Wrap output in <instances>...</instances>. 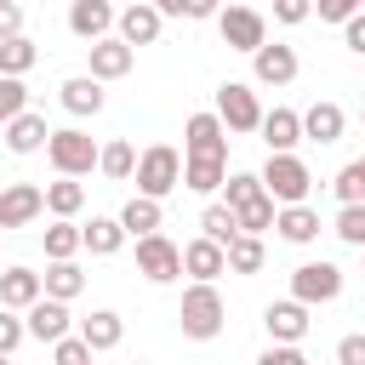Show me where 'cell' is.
<instances>
[{
	"label": "cell",
	"instance_id": "1",
	"mask_svg": "<svg viewBox=\"0 0 365 365\" xmlns=\"http://www.w3.org/2000/svg\"><path fill=\"white\" fill-rule=\"evenodd\" d=\"M262 177V194L285 211V205H308V188H314V177H308V165L297 160V154H268V165L257 171Z\"/></svg>",
	"mask_w": 365,
	"mask_h": 365
},
{
	"label": "cell",
	"instance_id": "2",
	"mask_svg": "<svg viewBox=\"0 0 365 365\" xmlns=\"http://www.w3.org/2000/svg\"><path fill=\"white\" fill-rule=\"evenodd\" d=\"M171 188H182V154L171 143H154L137 154V194L143 200H165Z\"/></svg>",
	"mask_w": 365,
	"mask_h": 365
},
{
	"label": "cell",
	"instance_id": "3",
	"mask_svg": "<svg viewBox=\"0 0 365 365\" xmlns=\"http://www.w3.org/2000/svg\"><path fill=\"white\" fill-rule=\"evenodd\" d=\"M222 319H228V308H222L217 285H188V291H182V308H177V325H182V336H194V342H211V336L222 331Z\"/></svg>",
	"mask_w": 365,
	"mask_h": 365
},
{
	"label": "cell",
	"instance_id": "4",
	"mask_svg": "<svg viewBox=\"0 0 365 365\" xmlns=\"http://www.w3.org/2000/svg\"><path fill=\"white\" fill-rule=\"evenodd\" d=\"M46 160L57 165V177H86V171H97V160H103V148L80 131V125H63V131H51V143H46Z\"/></svg>",
	"mask_w": 365,
	"mask_h": 365
},
{
	"label": "cell",
	"instance_id": "5",
	"mask_svg": "<svg viewBox=\"0 0 365 365\" xmlns=\"http://www.w3.org/2000/svg\"><path fill=\"white\" fill-rule=\"evenodd\" d=\"M217 120L222 131H262V103L245 80H222L217 86Z\"/></svg>",
	"mask_w": 365,
	"mask_h": 365
},
{
	"label": "cell",
	"instance_id": "6",
	"mask_svg": "<svg viewBox=\"0 0 365 365\" xmlns=\"http://www.w3.org/2000/svg\"><path fill=\"white\" fill-rule=\"evenodd\" d=\"M342 297V268L336 262H302L297 274H291V302H302V308H314V302H336Z\"/></svg>",
	"mask_w": 365,
	"mask_h": 365
},
{
	"label": "cell",
	"instance_id": "7",
	"mask_svg": "<svg viewBox=\"0 0 365 365\" xmlns=\"http://www.w3.org/2000/svg\"><path fill=\"white\" fill-rule=\"evenodd\" d=\"M217 29H222V40L234 46V51H262L268 46V17L257 11V6H228V11H217Z\"/></svg>",
	"mask_w": 365,
	"mask_h": 365
},
{
	"label": "cell",
	"instance_id": "8",
	"mask_svg": "<svg viewBox=\"0 0 365 365\" xmlns=\"http://www.w3.org/2000/svg\"><path fill=\"white\" fill-rule=\"evenodd\" d=\"M182 160H228V131L217 114H188L182 125Z\"/></svg>",
	"mask_w": 365,
	"mask_h": 365
},
{
	"label": "cell",
	"instance_id": "9",
	"mask_svg": "<svg viewBox=\"0 0 365 365\" xmlns=\"http://www.w3.org/2000/svg\"><path fill=\"white\" fill-rule=\"evenodd\" d=\"M137 274L154 279V285H171V279L182 274V251H177L165 234H148V240H137Z\"/></svg>",
	"mask_w": 365,
	"mask_h": 365
},
{
	"label": "cell",
	"instance_id": "10",
	"mask_svg": "<svg viewBox=\"0 0 365 365\" xmlns=\"http://www.w3.org/2000/svg\"><path fill=\"white\" fill-rule=\"evenodd\" d=\"M46 211V188L34 182H6L0 188V228H29Z\"/></svg>",
	"mask_w": 365,
	"mask_h": 365
},
{
	"label": "cell",
	"instance_id": "11",
	"mask_svg": "<svg viewBox=\"0 0 365 365\" xmlns=\"http://www.w3.org/2000/svg\"><path fill=\"white\" fill-rule=\"evenodd\" d=\"M120 23V11L108 6V0H74L68 6V29L86 40V46H97V40H108V29Z\"/></svg>",
	"mask_w": 365,
	"mask_h": 365
},
{
	"label": "cell",
	"instance_id": "12",
	"mask_svg": "<svg viewBox=\"0 0 365 365\" xmlns=\"http://www.w3.org/2000/svg\"><path fill=\"white\" fill-rule=\"evenodd\" d=\"M86 57H91V80H97V86H103V80H125V74H131V63H137V51H131L120 34H108V40L86 46Z\"/></svg>",
	"mask_w": 365,
	"mask_h": 365
},
{
	"label": "cell",
	"instance_id": "13",
	"mask_svg": "<svg viewBox=\"0 0 365 365\" xmlns=\"http://www.w3.org/2000/svg\"><path fill=\"white\" fill-rule=\"evenodd\" d=\"M262 325H268V336H274L279 348H297V342L308 336V308L291 302V297H285V302H268V308H262Z\"/></svg>",
	"mask_w": 365,
	"mask_h": 365
},
{
	"label": "cell",
	"instance_id": "14",
	"mask_svg": "<svg viewBox=\"0 0 365 365\" xmlns=\"http://www.w3.org/2000/svg\"><path fill=\"white\" fill-rule=\"evenodd\" d=\"M114 29H120V40H125V46L137 51V46H154V40H160L165 17H160V6L137 0V6H125V11H120V23H114Z\"/></svg>",
	"mask_w": 365,
	"mask_h": 365
},
{
	"label": "cell",
	"instance_id": "15",
	"mask_svg": "<svg viewBox=\"0 0 365 365\" xmlns=\"http://www.w3.org/2000/svg\"><path fill=\"white\" fill-rule=\"evenodd\" d=\"M182 274H194V285H211L217 274H228V251L211 240H188L182 245Z\"/></svg>",
	"mask_w": 365,
	"mask_h": 365
},
{
	"label": "cell",
	"instance_id": "16",
	"mask_svg": "<svg viewBox=\"0 0 365 365\" xmlns=\"http://www.w3.org/2000/svg\"><path fill=\"white\" fill-rule=\"evenodd\" d=\"M23 325H29V336H34V342H51V348H57V342L68 336V302L40 297V302L29 308V319H23Z\"/></svg>",
	"mask_w": 365,
	"mask_h": 365
},
{
	"label": "cell",
	"instance_id": "17",
	"mask_svg": "<svg viewBox=\"0 0 365 365\" xmlns=\"http://www.w3.org/2000/svg\"><path fill=\"white\" fill-rule=\"evenodd\" d=\"M91 354H108V348H120V336H125V325H120V314L114 308H97V314H86L80 319V331H74Z\"/></svg>",
	"mask_w": 365,
	"mask_h": 365
},
{
	"label": "cell",
	"instance_id": "18",
	"mask_svg": "<svg viewBox=\"0 0 365 365\" xmlns=\"http://www.w3.org/2000/svg\"><path fill=\"white\" fill-rule=\"evenodd\" d=\"M251 68H257L262 86H291V80H297V51L274 40V46H262V51L251 57Z\"/></svg>",
	"mask_w": 365,
	"mask_h": 365
},
{
	"label": "cell",
	"instance_id": "19",
	"mask_svg": "<svg viewBox=\"0 0 365 365\" xmlns=\"http://www.w3.org/2000/svg\"><path fill=\"white\" fill-rule=\"evenodd\" d=\"M262 143H268V154H291V148L302 143V114H297V108L262 114Z\"/></svg>",
	"mask_w": 365,
	"mask_h": 365
},
{
	"label": "cell",
	"instance_id": "20",
	"mask_svg": "<svg viewBox=\"0 0 365 365\" xmlns=\"http://www.w3.org/2000/svg\"><path fill=\"white\" fill-rule=\"evenodd\" d=\"M40 297H46V285H40L34 268H6L0 274V308H34Z\"/></svg>",
	"mask_w": 365,
	"mask_h": 365
},
{
	"label": "cell",
	"instance_id": "21",
	"mask_svg": "<svg viewBox=\"0 0 365 365\" xmlns=\"http://www.w3.org/2000/svg\"><path fill=\"white\" fill-rule=\"evenodd\" d=\"M57 91H63V108H68L74 120H86V114H103V86H97L91 74H74V80H63Z\"/></svg>",
	"mask_w": 365,
	"mask_h": 365
},
{
	"label": "cell",
	"instance_id": "22",
	"mask_svg": "<svg viewBox=\"0 0 365 365\" xmlns=\"http://www.w3.org/2000/svg\"><path fill=\"white\" fill-rule=\"evenodd\" d=\"M46 143H51V131H46V114H34V108L6 125V148H11V154H34V148H46Z\"/></svg>",
	"mask_w": 365,
	"mask_h": 365
},
{
	"label": "cell",
	"instance_id": "23",
	"mask_svg": "<svg viewBox=\"0 0 365 365\" xmlns=\"http://www.w3.org/2000/svg\"><path fill=\"white\" fill-rule=\"evenodd\" d=\"M274 228H279V240H291V245H314V240H319V211H314V205H285V211L274 217Z\"/></svg>",
	"mask_w": 365,
	"mask_h": 365
},
{
	"label": "cell",
	"instance_id": "24",
	"mask_svg": "<svg viewBox=\"0 0 365 365\" xmlns=\"http://www.w3.org/2000/svg\"><path fill=\"white\" fill-rule=\"evenodd\" d=\"M342 125H348V114H342L336 103H314V108L302 114V137H308V143H336Z\"/></svg>",
	"mask_w": 365,
	"mask_h": 365
},
{
	"label": "cell",
	"instance_id": "25",
	"mask_svg": "<svg viewBox=\"0 0 365 365\" xmlns=\"http://www.w3.org/2000/svg\"><path fill=\"white\" fill-rule=\"evenodd\" d=\"M120 228H125V240H148V234H160V200L131 194L125 211H120Z\"/></svg>",
	"mask_w": 365,
	"mask_h": 365
},
{
	"label": "cell",
	"instance_id": "26",
	"mask_svg": "<svg viewBox=\"0 0 365 365\" xmlns=\"http://www.w3.org/2000/svg\"><path fill=\"white\" fill-rule=\"evenodd\" d=\"M80 205H86V188H80L74 177H57V182H46V211H51L57 222H74V217H80Z\"/></svg>",
	"mask_w": 365,
	"mask_h": 365
},
{
	"label": "cell",
	"instance_id": "27",
	"mask_svg": "<svg viewBox=\"0 0 365 365\" xmlns=\"http://www.w3.org/2000/svg\"><path fill=\"white\" fill-rule=\"evenodd\" d=\"M80 240H86L91 257H114V251L125 245V228H120V217H91V222L80 228Z\"/></svg>",
	"mask_w": 365,
	"mask_h": 365
},
{
	"label": "cell",
	"instance_id": "28",
	"mask_svg": "<svg viewBox=\"0 0 365 365\" xmlns=\"http://www.w3.org/2000/svg\"><path fill=\"white\" fill-rule=\"evenodd\" d=\"M222 182H228V160H182V188L217 194Z\"/></svg>",
	"mask_w": 365,
	"mask_h": 365
},
{
	"label": "cell",
	"instance_id": "29",
	"mask_svg": "<svg viewBox=\"0 0 365 365\" xmlns=\"http://www.w3.org/2000/svg\"><path fill=\"white\" fill-rule=\"evenodd\" d=\"M200 240H211V245L228 251V245L240 240V217H234L228 205H205V211H200Z\"/></svg>",
	"mask_w": 365,
	"mask_h": 365
},
{
	"label": "cell",
	"instance_id": "30",
	"mask_svg": "<svg viewBox=\"0 0 365 365\" xmlns=\"http://www.w3.org/2000/svg\"><path fill=\"white\" fill-rule=\"evenodd\" d=\"M40 285H46V297H51V302H74V297L86 291V274H80L74 262H51V268L40 274Z\"/></svg>",
	"mask_w": 365,
	"mask_h": 365
},
{
	"label": "cell",
	"instance_id": "31",
	"mask_svg": "<svg viewBox=\"0 0 365 365\" xmlns=\"http://www.w3.org/2000/svg\"><path fill=\"white\" fill-rule=\"evenodd\" d=\"M34 63H40V46H34V40H23V34H17V40H6V46H0V80H23Z\"/></svg>",
	"mask_w": 365,
	"mask_h": 365
},
{
	"label": "cell",
	"instance_id": "32",
	"mask_svg": "<svg viewBox=\"0 0 365 365\" xmlns=\"http://www.w3.org/2000/svg\"><path fill=\"white\" fill-rule=\"evenodd\" d=\"M97 171H103V177H114V182H125V177H137V148H131L125 137H114V143H103V160H97Z\"/></svg>",
	"mask_w": 365,
	"mask_h": 365
},
{
	"label": "cell",
	"instance_id": "33",
	"mask_svg": "<svg viewBox=\"0 0 365 365\" xmlns=\"http://www.w3.org/2000/svg\"><path fill=\"white\" fill-rule=\"evenodd\" d=\"M40 245H46V257H51V262H74V251H86V240H80V228H74V222H51V228L40 234Z\"/></svg>",
	"mask_w": 365,
	"mask_h": 365
},
{
	"label": "cell",
	"instance_id": "34",
	"mask_svg": "<svg viewBox=\"0 0 365 365\" xmlns=\"http://www.w3.org/2000/svg\"><path fill=\"white\" fill-rule=\"evenodd\" d=\"M222 205L228 211H245V205H257L262 200V177H251V171H228V182H222Z\"/></svg>",
	"mask_w": 365,
	"mask_h": 365
},
{
	"label": "cell",
	"instance_id": "35",
	"mask_svg": "<svg viewBox=\"0 0 365 365\" xmlns=\"http://www.w3.org/2000/svg\"><path fill=\"white\" fill-rule=\"evenodd\" d=\"M257 268H262V240L240 234V240L228 245V274H257Z\"/></svg>",
	"mask_w": 365,
	"mask_h": 365
},
{
	"label": "cell",
	"instance_id": "36",
	"mask_svg": "<svg viewBox=\"0 0 365 365\" xmlns=\"http://www.w3.org/2000/svg\"><path fill=\"white\" fill-rule=\"evenodd\" d=\"M331 188H336L342 205H365V171H359V160H348V165L331 177Z\"/></svg>",
	"mask_w": 365,
	"mask_h": 365
},
{
	"label": "cell",
	"instance_id": "37",
	"mask_svg": "<svg viewBox=\"0 0 365 365\" xmlns=\"http://www.w3.org/2000/svg\"><path fill=\"white\" fill-rule=\"evenodd\" d=\"M336 240L354 245V251H365V205H342L336 211Z\"/></svg>",
	"mask_w": 365,
	"mask_h": 365
},
{
	"label": "cell",
	"instance_id": "38",
	"mask_svg": "<svg viewBox=\"0 0 365 365\" xmlns=\"http://www.w3.org/2000/svg\"><path fill=\"white\" fill-rule=\"evenodd\" d=\"M17 114H29V86L23 80H0V125H11Z\"/></svg>",
	"mask_w": 365,
	"mask_h": 365
},
{
	"label": "cell",
	"instance_id": "39",
	"mask_svg": "<svg viewBox=\"0 0 365 365\" xmlns=\"http://www.w3.org/2000/svg\"><path fill=\"white\" fill-rule=\"evenodd\" d=\"M51 365H91V348H86L80 336H63V342L51 348Z\"/></svg>",
	"mask_w": 365,
	"mask_h": 365
},
{
	"label": "cell",
	"instance_id": "40",
	"mask_svg": "<svg viewBox=\"0 0 365 365\" xmlns=\"http://www.w3.org/2000/svg\"><path fill=\"white\" fill-rule=\"evenodd\" d=\"M23 336H29V325H23V319H17L11 308H0V354H11V348H17Z\"/></svg>",
	"mask_w": 365,
	"mask_h": 365
},
{
	"label": "cell",
	"instance_id": "41",
	"mask_svg": "<svg viewBox=\"0 0 365 365\" xmlns=\"http://www.w3.org/2000/svg\"><path fill=\"white\" fill-rule=\"evenodd\" d=\"M319 17H325V23H342V29H348V23L359 17V0H319Z\"/></svg>",
	"mask_w": 365,
	"mask_h": 365
},
{
	"label": "cell",
	"instance_id": "42",
	"mask_svg": "<svg viewBox=\"0 0 365 365\" xmlns=\"http://www.w3.org/2000/svg\"><path fill=\"white\" fill-rule=\"evenodd\" d=\"M17 34H23V6L17 0H0V46L17 40Z\"/></svg>",
	"mask_w": 365,
	"mask_h": 365
},
{
	"label": "cell",
	"instance_id": "43",
	"mask_svg": "<svg viewBox=\"0 0 365 365\" xmlns=\"http://www.w3.org/2000/svg\"><path fill=\"white\" fill-rule=\"evenodd\" d=\"M336 365H365V336H359V331L336 342Z\"/></svg>",
	"mask_w": 365,
	"mask_h": 365
},
{
	"label": "cell",
	"instance_id": "44",
	"mask_svg": "<svg viewBox=\"0 0 365 365\" xmlns=\"http://www.w3.org/2000/svg\"><path fill=\"white\" fill-rule=\"evenodd\" d=\"M257 365H308V359H302V348H279V342H274V348H268Z\"/></svg>",
	"mask_w": 365,
	"mask_h": 365
},
{
	"label": "cell",
	"instance_id": "45",
	"mask_svg": "<svg viewBox=\"0 0 365 365\" xmlns=\"http://www.w3.org/2000/svg\"><path fill=\"white\" fill-rule=\"evenodd\" d=\"M274 17H279V23H302V17H308V0H279Z\"/></svg>",
	"mask_w": 365,
	"mask_h": 365
},
{
	"label": "cell",
	"instance_id": "46",
	"mask_svg": "<svg viewBox=\"0 0 365 365\" xmlns=\"http://www.w3.org/2000/svg\"><path fill=\"white\" fill-rule=\"evenodd\" d=\"M342 40H348V46H354V51L365 57V11H359V17L348 23V29H342Z\"/></svg>",
	"mask_w": 365,
	"mask_h": 365
},
{
	"label": "cell",
	"instance_id": "47",
	"mask_svg": "<svg viewBox=\"0 0 365 365\" xmlns=\"http://www.w3.org/2000/svg\"><path fill=\"white\" fill-rule=\"evenodd\" d=\"M0 365H11V354H0Z\"/></svg>",
	"mask_w": 365,
	"mask_h": 365
},
{
	"label": "cell",
	"instance_id": "48",
	"mask_svg": "<svg viewBox=\"0 0 365 365\" xmlns=\"http://www.w3.org/2000/svg\"><path fill=\"white\" fill-rule=\"evenodd\" d=\"M359 171H365V154H359Z\"/></svg>",
	"mask_w": 365,
	"mask_h": 365
}]
</instances>
